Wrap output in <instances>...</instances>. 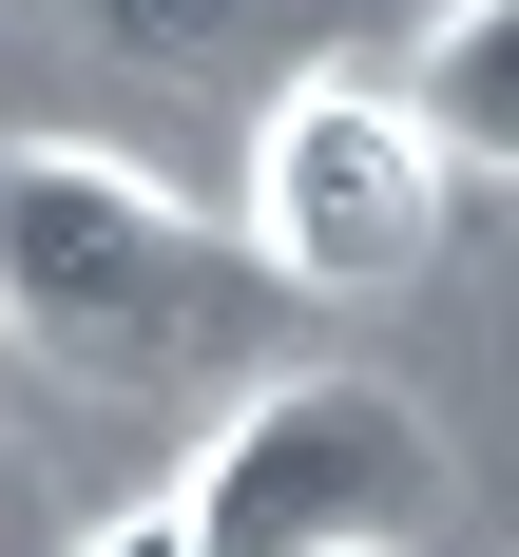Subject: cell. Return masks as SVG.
Here are the masks:
<instances>
[{
  "instance_id": "4",
  "label": "cell",
  "mask_w": 519,
  "mask_h": 557,
  "mask_svg": "<svg viewBox=\"0 0 519 557\" xmlns=\"http://www.w3.org/2000/svg\"><path fill=\"white\" fill-rule=\"evenodd\" d=\"M404 97H423V135L461 173H519V0H443L423 58H404Z\"/></svg>"
},
{
  "instance_id": "2",
  "label": "cell",
  "mask_w": 519,
  "mask_h": 557,
  "mask_svg": "<svg viewBox=\"0 0 519 557\" xmlns=\"http://www.w3.org/2000/svg\"><path fill=\"white\" fill-rule=\"evenodd\" d=\"M443 231H461V154L423 135V97L366 77V58H288L270 115H250V250H270V288L404 308L443 270Z\"/></svg>"
},
{
  "instance_id": "3",
  "label": "cell",
  "mask_w": 519,
  "mask_h": 557,
  "mask_svg": "<svg viewBox=\"0 0 519 557\" xmlns=\"http://www.w3.org/2000/svg\"><path fill=\"white\" fill-rule=\"evenodd\" d=\"M193 539L212 557H404L443 519V423L385 385V366H270L193 443Z\"/></svg>"
},
{
  "instance_id": "6",
  "label": "cell",
  "mask_w": 519,
  "mask_h": 557,
  "mask_svg": "<svg viewBox=\"0 0 519 557\" xmlns=\"http://www.w3.org/2000/svg\"><path fill=\"white\" fill-rule=\"evenodd\" d=\"M77 557H212V539H193V500H115Z\"/></svg>"
},
{
  "instance_id": "1",
  "label": "cell",
  "mask_w": 519,
  "mask_h": 557,
  "mask_svg": "<svg viewBox=\"0 0 519 557\" xmlns=\"http://www.w3.org/2000/svg\"><path fill=\"white\" fill-rule=\"evenodd\" d=\"M250 308H270L250 212L212 231L135 154L0 135V346H20V366H58V385H97V404H155V385H193Z\"/></svg>"
},
{
  "instance_id": "5",
  "label": "cell",
  "mask_w": 519,
  "mask_h": 557,
  "mask_svg": "<svg viewBox=\"0 0 519 557\" xmlns=\"http://www.w3.org/2000/svg\"><path fill=\"white\" fill-rule=\"evenodd\" d=\"M115 58H155V77H250L270 39H308L328 0H77Z\"/></svg>"
}]
</instances>
